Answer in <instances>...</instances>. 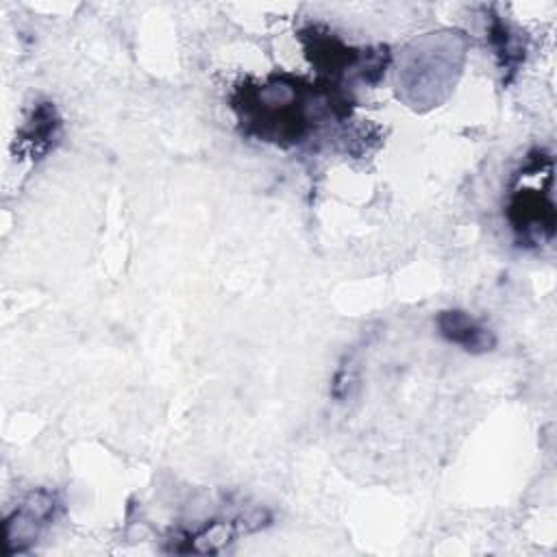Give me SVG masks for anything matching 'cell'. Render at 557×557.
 I'll return each mask as SVG.
<instances>
[{
  "label": "cell",
  "instance_id": "obj_2",
  "mask_svg": "<svg viewBox=\"0 0 557 557\" xmlns=\"http://www.w3.org/2000/svg\"><path fill=\"white\" fill-rule=\"evenodd\" d=\"M505 215L520 246L537 248L542 244L553 242L555 237L553 178H548L544 185L542 181L540 185L531 183V174L522 163L513 176Z\"/></svg>",
  "mask_w": 557,
  "mask_h": 557
},
{
  "label": "cell",
  "instance_id": "obj_1",
  "mask_svg": "<svg viewBox=\"0 0 557 557\" xmlns=\"http://www.w3.org/2000/svg\"><path fill=\"white\" fill-rule=\"evenodd\" d=\"M348 98L331 81L311 85L292 74H272L263 83L239 85L233 109L246 135L276 146H298L324 122L348 117Z\"/></svg>",
  "mask_w": 557,
  "mask_h": 557
},
{
  "label": "cell",
  "instance_id": "obj_5",
  "mask_svg": "<svg viewBox=\"0 0 557 557\" xmlns=\"http://www.w3.org/2000/svg\"><path fill=\"white\" fill-rule=\"evenodd\" d=\"M435 326L446 342L457 344L472 355L487 352L496 346L494 333L483 322H479L476 318H472L468 311H461V309L440 311L435 318Z\"/></svg>",
  "mask_w": 557,
  "mask_h": 557
},
{
  "label": "cell",
  "instance_id": "obj_4",
  "mask_svg": "<svg viewBox=\"0 0 557 557\" xmlns=\"http://www.w3.org/2000/svg\"><path fill=\"white\" fill-rule=\"evenodd\" d=\"M61 137V117L52 102L35 104L30 117L17 133V150L26 159H41Z\"/></svg>",
  "mask_w": 557,
  "mask_h": 557
},
{
  "label": "cell",
  "instance_id": "obj_3",
  "mask_svg": "<svg viewBox=\"0 0 557 557\" xmlns=\"http://www.w3.org/2000/svg\"><path fill=\"white\" fill-rule=\"evenodd\" d=\"M59 509L57 494L50 490H33L26 498L7 516L4 522V542L7 553H24L37 542L41 531L54 520Z\"/></svg>",
  "mask_w": 557,
  "mask_h": 557
},
{
  "label": "cell",
  "instance_id": "obj_6",
  "mask_svg": "<svg viewBox=\"0 0 557 557\" xmlns=\"http://www.w3.org/2000/svg\"><path fill=\"white\" fill-rule=\"evenodd\" d=\"M487 33H490L487 37L492 41L498 65L503 67V72L513 74L524 59V46L520 41V35L516 30H511V26L507 22H503L498 15L490 17Z\"/></svg>",
  "mask_w": 557,
  "mask_h": 557
}]
</instances>
